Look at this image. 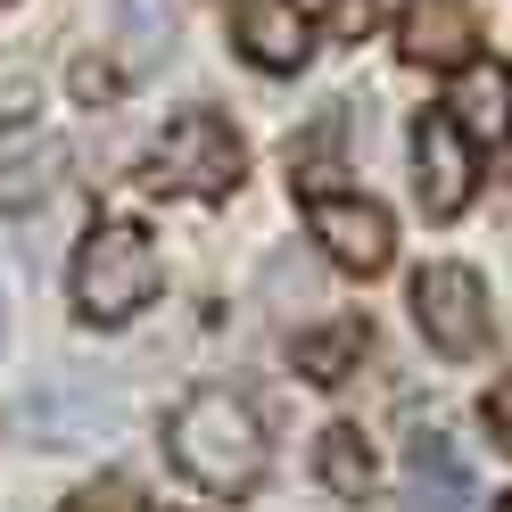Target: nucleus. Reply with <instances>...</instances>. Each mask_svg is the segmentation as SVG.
<instances>
[{
	"label": "nucleus",
	"mask_w": 512,
	"mask_h": 512,
	"mask_svg": "<svg viewBox=\"0 0 512 512\" xmlns=\"http://www.w3.org/2000/svg\"><path fill=\"white\" fill-rule=\"evenodd\" d=\"M166 446H174L182 479H199L207 496H248L256 479H265V422H256L248 397H232V389L182 397L174 422H166Z\"/></svg>",
	"instance_id": "nucleus-1"
},
{
	"label": "nucleus",
	"mask_w": 512,
	"mask_h": 512,
	"mask_svg": "<svg viewBox=\"0 0 512 512\" xmlns=\"http://www.w3.org/2000/svg\"><path fill=\"white\" fill-rule=\"evenodd\" d=\"M157 248L141 223H91L83 248H75V314L83 323H133V314L157 298Z\"/></svg>",
	"instance_id": "nucleus-2"
},
{
	"label": "nucleus",
	"mask_w": 512,
	"mask_h": 512,
	"mask_svg": "<svg viewBox=\"0 0 512 512\" xmlns=\"http://www.w3.org/2000/svg\"><path fill=\"white\" fill-rule=\"evenodd\" d=\"M240 141H232V124H215L207 108H182L166 133L149 141V157H141V174H149V190H182V199H223V190L240 182Z\"/></svg>",
	"instance_id": "nucleus-3"
},
{
	"label": "nucleus",
	"mask_w": 512,
	"mask_h": 512,
	"mask_svg": "<svg viewBox=\"0 0 512 512\" xmlns=\"http://www.w3.org/2000/svg\"><path fill=\"white\" fill-rule=\"evenodd\" d=\"M124 422V397L91 372H50L17 397V430L42 446V455H75V446H100Z\"/></svg>",
	"instance_id": "nucleus-4"
},
{
	"label": "nucleus",
	"mask_w": 512,
	"mask_h": 512,
	"mask_svg": "<svg viewBox=\"0 0 512 512\" xmlns=\"http://www.w3.org/2000/svg\"><path fill=\"white\" fill-rule=\"evenodd\" d=\"M413 323L438 356H479L488 347V281L471 265H430L413 281Z\"/></svg>",
	"instance_id": "nucleus-5"
},
{
	"label": "nucleus",
	"mask_w": 512,
	"mask_h": 512,
	"mask_svg": "<svg viewBox=\"0 0 512 512\" xmlns=\"http://www.w3.org/2000/svg\"><path fill=\"white\" fill-rule=\"evenodd\" d=\"M306 223H314V248H323L331 265H347V273H380L389 248H397L389 215H380L372 199H356V190H314Z\"/></svg>",
	"instance_id": "nucleus-6"
},
{
	"label": "nucleus",
	"mask_w": 512,
	"mask_h": 512,
	"mask_svg": "<svg viewBox=\"0 0 512 512\" xmlns=\"http://www.w3.org/2000/svg\"><path fill=\"white\" fill-rule=\"evenodd\" d=\"M438 116L455 124L471 149H504L512 141V67H496V58H463Z\"/></svg>",
	"instance_id": "nucleus-7"
},
{
	"label": "nucleus",
	"mask_w": 512,
	"mask_h": 512,
	"mask_svg": "<svg viewBox=\"0 0 512 512\" xmlns=\"http://www.w3.org/2000/svg\"><path fill=\"white\" fill-rule=\"evenodd\" d=\"M232 34H240V50L256 67H273V75H290V67L314 58V25H306L298 0H232Z\"/></svg>",
	"instance_id": "nucleus-8"
},
{
	"label": "nucleus",
	"mask_w": 512,
	"mask_h": 512,
	"mask_svg": "<svg viewBox=\"0 0 512 512\" xmlns=\"http://www.w3.org/2000/svg\"><path fill=\"white\" fill-rule=\"evenodd\" d=\"M397 50L413 58V67H463V58L479 50V17H471V0H405V17H397Z\"/></svg>",
	"instance_id": "nucleus-9"
},
{
	"label": "nucleus",
	"mask_w": 512,
	"mask_h": 512,
	"mask_svg": "<svg viewBox=\"0 0 512 512\" xmlns=\"http://www.w3.org/2000/svg\"><path fill=\"white\" fill-rule=\"evenodd\" d=\"M413 174H422L413 190H422L430 215H463V199H471V141L446 116H422L413 124Z\"/></svg>",
	"instance_id": "nucleus-10"
},
{
	"label": "nucleus",
	"mask_w": 512,
	"mask_h": 512,
	"mask_svg": "<svg viewBox=\"0 0 512 512\" xmlns=\"http://www.w3.org/2000/svg\"><path fill=\"white\" fill-rule=\"evenodd\" d=\"M405 512H471V463L446 430H413L405 446Z\"/></svg>",
	"instance_id": "nucleus-11"
},
{
	"label": "nucleus",
	"mask_w": 512,
	"mask_h": 512,
	"mask_svg": "<svg viewBox=\"0 0 512 512\" xmlns=\"http://www.w3.org/2000/svg\"><path fill=\"white\" fill-rule=\"evenodd\" d=\"M58 174H67V141H58V133H34V124L0 133V215L42 207L58 190Z\"/></svg>",
	"instance_id": "nucleus-12"
},
{
	"label": "nucleus",
	"mask_w": 512,
	"mask_h": 512,
	"mask_svg": "<svg viewBox=\"0 0 512 512\" xmlns=\"http://www.w3.org/2000/svg\"><path fill=\"white\" fill-rule=\"evenodd\" d=\"M182 42V9L174 0H116V50H124V75H157Z\"/></svg>",
	"instance_id": "nucleus-13"
},
{
	"label": "nucleus",
	"mask_w": 512,
	"mask_h": 512,
	"mask_svg": "<svg viewBox=\"0 0 512 512\" xmlns=\"http://www.w3.org/2000/svg\"><path fill=\"white\" fill-rule=\"evenodd\" d=\"M323 488L331 496H364L372 488V455L356 430H323Z\"/></svg>",
	"instance_id": "nucleus-14"
},
{
	"label": "nucleus",
	"mask_w": 512,
	"mask_h": 512,
	"mask_svg": "<svg viewBox=\"0 0 512 512\" xmlns=\"http://www.w3.org/2000/svg\"><path fill=\"white\" fill-rule=\"evenodd\" d=\"M364 356V323H331V331H314V339H298V364L314 372V380H339L347 364Z\"/></svg>",
	"instance_id": "nucleus-15"
},
{
	"label": "nucleus",
	"mask_w": 512,
	"mask_h": 512,
	"mask_svg": "<svg viewBox=\"0 0 512 512\" xmlns=\"http://www.w3.org/2000/svg\"><path fill=\"white\" fill-rule=\"evenodd\" d=\"M67 512H141V496L124 488V479H91V488L67 496Z\"/></svg>",
	"instance_id": "nucleus-16"
},
{
	"label": "nucleus",
	"mask_w": 512,
	"mask_h": 512,
	"mask_svg": "<svg viewBox=\"0 0 512 512\" xmlns=\"http://www.w3.org/2000/svg\"><path fill=\"white\" fill-rule=\"evenodd\" d=\"M265 290H273V298H298V306H314V273L298 265V256H281V265L265 273Z\"/></svg>",
	"instance_id": "nucleus-17"
},
{
	"label": "nucleus",
	"mask_w": 512,
	"mask_h": 512,
	"mask_svg": "<svg viewBox=\"0 0 512 512\" xmlns=\"http://www.w3.org/2000/svg\"><path fill=\"white\" fill-rule=\"evenodd\" d=\"M488 430H496V446H504V455H512V380H504V389L488 397Z\"/></svg>",
	"instance_id": "nucleus-18"
},
{
	"label": "nucleus",
	"mask_w": 512,
	"mask_h": 512,
	"mask_svg": "<svg viewBox=\"0 0 512 512\" xmlns=\"http://www.w3.org/2000/svg\"><path fill=\"white\" fill-rule=\"evenodd\" d=\"M496 512H512V496H504V504H496Z\"/></svg>",
	"instance_id": "nucleus-19"
},
{
	"label": "nucleus",
	"mask_w": 512,
	"mask_h": 512,
	"mask_svg": "<svg viewBox=\"0 0 512 512\" xmlns=\"http://www.w3.org/2000/svg\"><path fill=\"white\" fill-rule=\"evenodd\" d=\"M0 323H9V314H0Z\"/></svg>",
	"instance_id": "nucleus-20"
}]
</instances>
